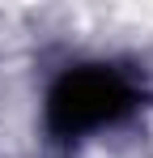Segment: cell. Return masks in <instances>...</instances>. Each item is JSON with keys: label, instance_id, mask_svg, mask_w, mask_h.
I'll return each mask as SVG.
<instances>
[{"label": "cell", "instance_id": "1", "mask_svg": "<svg viewBox=\"0 0 153 158\" xmlns=\"http://www.w3.org/2000/svg\"><path fill=\"white\" fill-rule=\"evenodd\" d=\"M136 107V85L106 64H81L68 69L47 94V128L60 141L85 137L94 128H106L124 120Z\"/></svg>", "mask_w": 153, "mask_h": 158}]
</instances>
